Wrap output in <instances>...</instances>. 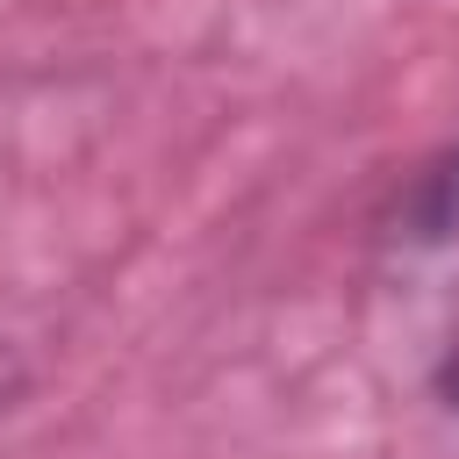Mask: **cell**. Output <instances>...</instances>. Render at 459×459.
Returning <instances> with one entry per match:
<instances>
[{
  "label": "cell",
  "mask_w": 459,
  "mask_h": 459,
  "mask_svg": "<svg viewBox=\"0 0 459 459\" xmlns=\"http://www.w3.org/2000/svg\"><path fill=\"white\" fill-rule=\"evenodd\" d=\"M394 237H402V251H416V258H459V151H445V158L409 186V201H402V215H394Z\"/></svg>",
  "instance_id": "cell-1"
},
{
  "label": "cell",
  "mask_w": 459,
  "mask_h": 459,
  "mask_svg": "<svg viewBox=\"0 0 459 459\" xmlns=\"http://www.w3.org/2000/svg\"><path fill=\"white\" fill-rule=\"evenodd\" d=\"M437 402H445V409L459 416V337H452V351L437 359Z\"/></svg>",
  "instance_id": "cell-2"
}]
</instances>
